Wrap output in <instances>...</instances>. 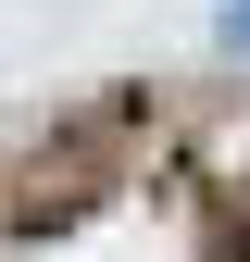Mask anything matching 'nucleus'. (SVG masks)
<instances>
[{
	"label": "nucleus",
	"mask_w": 250,
	"mask_h": 262,
	"mask_svg": "<svg viewBox=\"0 0 250 262\" xmlns=\"http://www.w3.org/2000/svg\"><path fill=\"white\" fill-rule=\"evenodd\" d=\"M225 38H238V50H250V0H238V13H225Z\"/></svg>",
	"instance_id": "f257e3e1"
}]
</instances>
